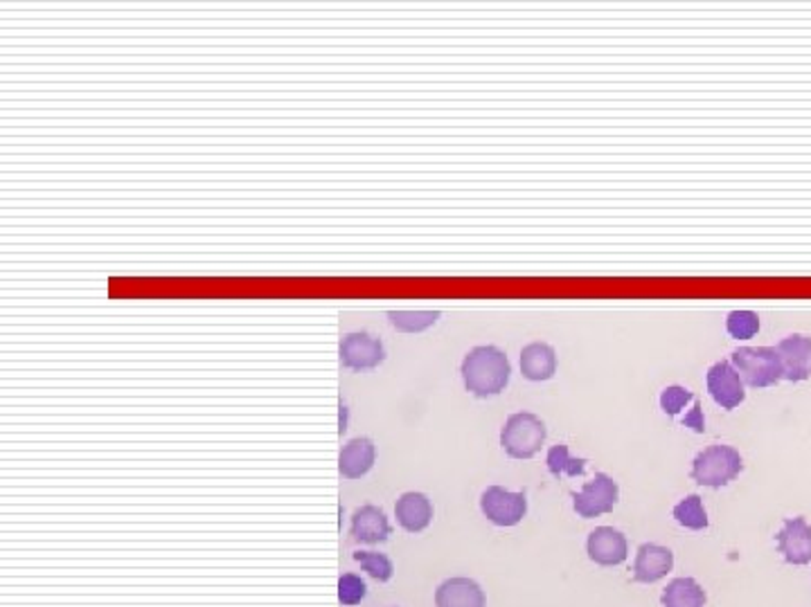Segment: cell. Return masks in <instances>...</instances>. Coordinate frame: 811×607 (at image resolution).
I'll list each match as a JSON object with an SVG mask.
<instances>
[{
  "label": "cell",
  "instance_id": "1",
  "mask_svg": "<svg viewBox=\"0 0 811 607\" xmlns=\"http://www.w3.org/2000/svg\"><path fill=\"white\" fill-rule=\"evenodd\" d=\"M460 374L467 391L478 398H487L501 394L510 385L512 365L503 349L493 345H478L465 356Z\"/></svg>",
  "mask_w": 811,
  "mask_h": 607
},
{
  "label": "cell",
  "instance_id": "2",
  "mask_svg": "<svg viewBox=\"0 0 811 607\" xmlns=\"http://www.w3.org/2000/svg\"><path fill=\"white\" fill-rule=\"evenodd\" d=\"M744 470V459L732 446L715 443L701 450L693 463V480L708 489H721L730 484Z\"/></svg>",
  "mask_w": 811,
  "mask_h": 607
},
{
  "label": "cell",
  "instance_id": "3",
  "mask_svg": "<svg viewBox=\"0 0 811 607\" xmlns=\"http://www.w3.org/2000/svg\"><path fill=\"white\" fill-rule=\"evenodd\" d=\"M730 360L748 387L765 389L778 385L784 378L782 360L776 347H739L732 352Z\"/></svg>",
  "mask_w": 811,
  "mask_h": 607
},
{
  "label": "cell",
  "instance_id": "4",
  "mask_svg": "<svg viewBox=\"0 0 811 607\" xmlns=\"http://www.w3.org/2000/svg\"><path fill=\"white\" fill-rule=\"evenodd\" d=\"M548 428L532 412H517L508 417L501 430V446L512 459H532L545 443Z\"/></svg>",
  "mask_w": 811,
  "mask_h": 607
},
{
  "label": "cell",
  "instance_id": "5",
  "mask_svg": "<svg viewBox=\"0 0 811 607\" xmlns=\"http://www.w3.org/2000/svg\"><path fill=\"white\" fill-rule=\"evenodd\" d=\"M339 358L341 365L352 371L377 369L386 360V347L382 343V337L367 331H354L347 333L341 341Z\"/></svg>",
  "mask_w": 811,
  "mask_h": 607
},
{
  "label": "cell",
  "instance_id": "6",
  "mask_svg": "<svg viewBox=\"0 0 811 607\" xmlns=\"http://www.w3.org/2000/svg\"><path fill=\"white\" fill-rule=\"evenodd\" d=\"M480 511L496 526H517L528 513V498L503 486H487L480 495Z\"/></svg>",
  "mask_w": 811,
  "mask_h": 607
},
{
  "label": "cell",
  "instance_id": "7",
  "mask_svg": "<svg viewBox=\"0 0 811 607\" xmlns=\"http://www.w3.org/2000/svg\"><path fill=\"white\" fill-rule=\"evenodd\" d=\"M617 498L620 489L613 478H609L606 472H597L591 482L582 486L580 493H573V509L580 517L591 520L611 513L617 504Z\"/></svg>",
  "mask_w": 811,
  "mask_h": 607
},
{
  "label": "cell",
  "instance_id": "8",
  "mask_svg": "<svg viewBox=\"0 0 811 607\" xmlns=\"http://www.w3.org/2000/svg\"><path fill=\"white\" fill-rule=\"evenodd\" d=\"M706 385H708V394L713 396V400L719 405V408L728 412L739 408L746 398L744 380L739 371L732 367V363L728 360H719L708 369Z\"/></svg>",
  "mask_w": 811,
  "mask_h": 607
},
{
  "label": "cell",
  "instance_id": "9",
  "mask_svg": "<svg viewBox=\"0 0 811 607\" xmlns=\"http://www.w3.org/2000/svg\"><path fill=\"white\" fill-rule=\"evenodd\" d=\"M778 552L787 565H809L811 563V524L804 517L784 520L782 531L776 535Z\"/></svg>",
  "mask_w": 811,
  "mask_h": 607
},
{
  "label": "cell",
  "instance_id": "10",
  "mask_svg": "<svg viewBox=\"0 0 811 607\" xmlns=\"http://www.w3.org/2000/svg\"><path fill=\"white\" fill-rule=\"evenodd\" d=\"M586 550H589V558L602 567L622 565L630 556V545H627L625 533L613 526H597L595 531H591Z\"/></svg>",
  "mask_w": 811,
  "mask_h": 607
},
{
  "label": "cell",
  "instance_id": "11",
  "mask_svg": "<svg viewBox=\"0 0 811 607\" xmlns=\"http://www.w3.org/2000/svg\"><path fill=\"white\" fill-rule=\"evenodd\" d=\"M776 352L782 360L784 380L802 383L811 378V337L809 335H789L784 337V341L778 343Z\"/></svg>",
  "mask_w": 811,
  "mask_h": 607
},
{
  "label": "cell",
  "instance_id": "12",
  "mask_svg": "<svg viewBox=\"0 0 811 607\" xmlns=\"http://www.w3.org/2000/svg\"><path fill=\"white\" fill-rule=\"evenodd\" d=\"M350 533H352V537L356 540V543L379 545V543H386V540L393 533V528H391V522H388L384 509L374 506V504H365V506L354 511Z\"/></svg>",
  "mask_w": 811,
  "mask_h": 607
},
{
  "label": "cell",
  "instance_id": "13",
  "mask_svg": "<svg viewBox=\"0 0 811 607\" xmlns=\"http://www.w3.org/2000/svg\"><path fill=\"white\" fill-rule=\"evenodd\" d=\"M377 459V446L367 437L350 439L339 454V472L345 480H361Z\"/></svg>",
  "mask_w": 811,
  "mask_h": 607
},
{
  "label": "cell",
  "instance_id": "14",
  "mask_svg": "<svg viewBox=\"0 0 811 607\" xmlns=\"http://www.w3.org/2000/svg\"><path fill=\"white\" fill-rule=\"evenodd\" d=\"M487 598L482 587L465 576L447 578L435 589V605L438 607H485Z\"/></svg>",
  "mask_w": 811,
  "mask_h": 607
},
{
  "label": "cell",
  "instance_id": "15",
  "mask_svg": "<svg viewBox=\"0 0 811 607\" xmlns=\"http://www.w3.org/2000/svg\"><path fill=\"white\" fill-rule=\"evenodd\" d=\"M672 567H674V554L667 547L645 543V545H641V550L636 554L634 580L645 583V585L658 583L672 572Z\"/></svg>",
  "mask_w": 811,
  "mask_h": 607
},
{
  "label": "cell",
  "instance_id": "16",
  "mask_svg": "<svg viewBox=\"0 0 811 607\" xmlns=\"http://www.w3.org/2000/svg\"><path fill=\"white\" fill-rule=\"evenodd\" d=\"M397 522L408 533H422L433 522V504L424 493L408 491L395 504Z\"/></svg>",
  "mask_w": 811,
  "mask_h": 607
},
{
  "label": "cell",
  "instance_id": "17",
  "mask_svg": "<svg viewBox=\"0 0 811 607\" xmlns=\"http://www.w3.org/2000/svg\"><path fill=\"white\" fill-rule=\"evenodd\" d=\"M521 371L528 380L541 383L557 374V354L545 343H532L521 352Z\"/></svg>",
  "mask_w": 811,
  "mask_h": 607
},
{
  "label": "cell",
  "instance_id": "18",
  "mask_svg": "<svg viewBox=\"0 0 811 607\" xmlns=\"http://www.w3.org/2000/svg\"><path fill=\"white\" fill-rule=\"evenodd\" d=\"M706 592L695 578H674L667 583L661 603L663 607H706Z\"/></svg>",
  "mask_w": 811,
  "mask_h": 607
},
{
  "label": "cell",
  "instance_id": "19",
  "mask_svg": "<svg viewBox=\"0 0 811 607\" xmlns=\"http://www.w3.org/2000/svg\"><path fill=\"white\" fill-rule=\"evenodd\" d=\"M545 463H548L550 475H552V478H557V480H561L564 475H569V478H578V475H584V472H586V459H575V457H571V452H569V446H566V443H557V446H552V448L548 450V459H545Z\"/></svg>",
  "mask_w": 811,
  "mask_h": 607
},
{
  "label": "cell",
  "instance_id": "20",
  "mask_svg": "<svg viewBox=\"0 0 811 607\" xmlns=\"http://www.w3.org/2000/svg\"><path fill=\"white\" fill-rule=\"evenodd\" d=\"M674 520L685 526V528H693V531H704L708 528V513H706V506H704V500L699 495H688L685 500H680L674 511H672Z\"/></svg>",
  "mask_w": 811,
  "mask_h": 607
},
{
  "label": "cell",
  "instance_id": "21",
  "mask_svg": "<svg viewBox=\"0 0 811 607\" xmlns=\"http://www.w3.org/2000/svg\"><path fill=\"white\" fill-rule=\"evenodd\" d=\"M440 311H388V320L397 331L422 333L440 320Z\"/></svg>",
  "mask_w": 811,
  "mask_h": 607
},
{
  "label": "cell",
  "instance_id": "22",
  "mask_svg": "<svg viewBox=\"0 0 811 607\" xmlns=\"http://www.w3.org/2000/svg\"><path fill=\"white\" fill-rule=\"evenodd\" d=\"M354 561L361 565L363 572H367L374 580H379V583H388L395 574L393 561L379 552H356Z\"/></svg>",
  "mask_w": 811,
  "mask_h": 607
},
{
  "label": "cell",
  "instance_id": "23",
  "mask_svg": "<svg viewBox=\"0 0 811 607\" xmlns=\"http://www.w3.org/2000/svg\"><path fill=\"white\" fill-rule=\"evenodd\" d=\"M726 331L735 341H751L760 331V317L753 311H732L726 320Z\"/></svg>",
  "mask_w": 811,
  "mask_h": 607
},
{
  "label": "cell",
  "instance_id": "24",
  "mask_svg": "<svg viewBox=\"0 0 811 607\" xmlns=\"http://www.w3.org/2000/svg\"><path fill=\"white\" fill-rule=\"evenodd\" d=\"M695 400L697 396L690 389H685L680 385H669L661 394V408L667 417H678L685 408H688V402H695Z\"/></svg>",
  "mask_w": 811,
  "mask_h": 607
},
{
  "label": "cell",
  "instance_id": "25",
  "mask_svg": "<svg viewBox=\"0 0 811 607\" xmlns=\"http://www.w3.org/2000/svg\"><path fill=\"white\" fill-rule=\"evenodd\" d=\"M367 594V585L356 574H343L339 578V600L343 605H358Z\"/></svg>",
  "mask_w": 811,
  "mask_h": 607
},
{
  "label": "cell",
  "instance_id": "26",
  "mask_svg": "<svg viewBox=\"0 0 811 607\" xmlns=\"http://www.w3.org/2000/svg\"><path fill=\"white\" fill-rule=\"evenodd\" d=\"M347 419H350V410H347V405L341 402V428H339L341 435H345V430H347Z\"/></svg>",
  "mask_w": 811,
  "mask_h": 607
}]
</instances>
